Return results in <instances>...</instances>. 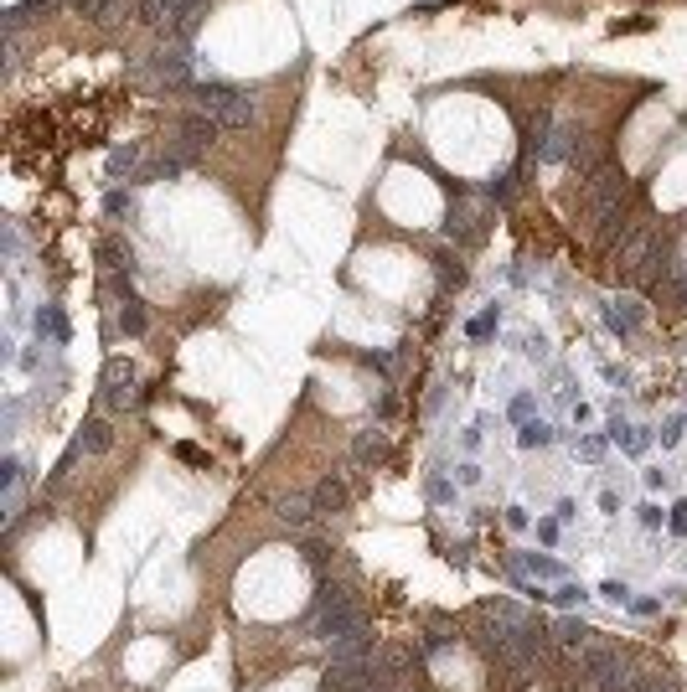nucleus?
<instances>
[{
	"label": "nucleus",
	"mask_w": 687,
	"mask_h": 692,
	"mask_svg": "<svg viewBox=\"0 0 687 692\" xmlns=\"http://www.w3.org/2000/svg\"><path fill=\"white\" fill-rule=\"evenodd\" d=\"M192 73H197V57H192V47H181V42H160V52H150V57L135 63V78L156 83V88H187Z\"/></svg>",
	"instance_id": "nucleus-3"
},
{
	"label": "nucleus",
	"mask_w": 687,
	"mask_h": 692,
	"mask_svg": "<svg viewBox=\"0 0 687 692\" xmlns=\"http://www.w3.org/2000/svg\"><path fill=\"white\" fill-rule=\"evenodd\" d=\"M605 326L615 331V336H636L641 326H646V306H636V300H610Z\"/></svg>",
	"instance_id": "nucleus-12"
},
{
	"label": "nucleus",
	"mask_w": 687,
	"mask_h": 692,
	"mask_svg": "<svg viewBox=\"0 0 687 692\" xmlns=\"http://www.w3.org/2000/svg\"><path fill=\"white\" fill-rule=\"evenodd\" d=\"M610 445H621L625 455H646V445H652V429H636V424L610 419Z\"/></svg>",
	"instance_id": "nucleus-16"
},
{
	"label": "nucleus",
	"mask_w": 687,
	"mask_h": 692,
	"mask_svg": "<svg viewBox=\"0 0 687 692\" xmlns=\"http://www.w3.org/2000/svg\"><path fill=\"white\" fill-rule=\"evenodd\" d=\"M78 445H83V455H104L114 445V429H109V419H88L78 429Z\"/></svg>",
	"instance_id": "nucleus-20"
},
{
	"label": "nucleus",
	"mask_w": 687,
	"mask_h": 692,
	"mask_svg": "<svg viewBox=\"0 0 687 692\" xmlns=\"http://www.w3.org/2000/svg\"><path fill=\"white\" fill-rule=\"evenodd\" d=\"M145 310H140V300H129L125 310H119V331H125V336H145Z\"/></svg>",
	"instance_id": "nucleus-25"
},
{
	"label": "nucleus",
	"mask_w": 687,
	"mask_h": 692,
	"mask_svg": "<svg viewBox=\"0 0 687 692\" xmlns=\"http://www.w3.org/2000/svg\"><path fill=\"white\" fill-rule=\"evenodd\" d=\"M67 0H21V16L26 21H42V16H52V11H63Z\"/></svg>",
	"instance_id": "nucleus-28"
},
{
	"label": "nucleus",
	"mask_w": 687,
	"mask_h": 692,
	"mask_svg": "<svg viewBox=\"0 0 687 692\" xmlns=\"http://www.w3.org/2000/svg\"><path fill=\"white\" fill-rule=\"evenodd\" d=\"M507 568L517 579H569V568L559 558H548V553H511Z\"/></svg>",
	"instance_id": "nucleus-9"
},
{
	"label": "nucleus",
	"mask_w": 687,
	"mask_h": 692,
	"mask_svg": "<svg viewBox=\"0 0 687 692\" xmlns=\"http://www.w3.org/2000/svg\"><path fill=\"white\" fill-rule=\"evenodd\" d=\"M202 16H207V0H202V5H192V11H181V16L166 26V36H160V42H181V47H192V36L202 32Z\"/></svg>",
	"instance_id": "nucleus-15"
},
{
	"label": "nucleus",
	"mask_w": 687,
	"mask_h": 692,
	"mask_svg": "<svg viewBox=\"0 0 687 692\" xmlns=\"http://www.w3.org/2000/svg\"><path fill=\"white\" fill-rule=\"evenodd\" d=\"M98 258H104V269H114V274H125L129 279V248L119 238H104L98 243Z\"/></svg>",
	"instance_id": "nucleus-23"
},
{
	"label": "nucleus",
	"mask_w": 687,
	"mask_h": 692,
	"mask_svg": "<svg viewBox=\"0 0 687 692\" xmlns=\"http://www.w3.org/2000/svg\"><path fill=\"white\" fill-rule=\"evenodd\" d=\"M445 233H450L455 243H480V238H486V223H480L476 207L455 202V207H450V217H445Z\"/></svg>",
	"instance_id": "nucleus-10"
},
{
	"label": "nucleus",
	"mask_w": 687,
	"mask_h": 692,
	"mask_svg": "<svg viewBox=\"0 0 687 692\" xmlns=\"http://www.w3.org/2000/svg\"><path fill=\"white\" fill-rule=\"evenodd\" d=\"M36 331L52 336V341H67V316L57 306H42V310H36Z\"/></svg>",
	"instance_id": "nucleus-22"
},
{
	"label": "nucleus",
	"mask_w": 687,
	"mask_h": 692,
	"mask_svg": "<svg viewBox=\"0 0 687 692\" xmlns=\"http://www.w3.org/2000/svg\"><path fill=\"white\" fill-rule=\"evenodd\" d=\"M605 450H610V435H584L579 439V460H590V466H600Z\"/></svg>",
	"instance_id": "nucleus-27"
},
{
	"label": "nucleus",
	"mask_w": 687,
	"mask_h": 692,
	"mask_svg": "<svg viewBox=\"0 0 687 692\" xmlns=\"http://www.w3.org/2000/svg\"><path fill=\"white\" fill-rule=\"evenodd\" d=\"M511 181H517V176H496V181H486V196H491V202H507V196H511Z\"/></svg>",
	"instance_id": "nucleus-36"
},
{
	"label": "nucleus",
	"mask_w": 687,
	"mask_h": 692,
	"mask_svg": "<svg viewBox=\"0 0 687 692\" xmlns=\"http://www.w3.org/2000/svg\"><path fill=\"white\" fill-rule=\"evenodd\" d=\"M135 398H140L135 393V367L114 356L109 367H104V403H109L114 414H125V408H135Z\"/></svg>",
	"instance_id": "nucleus-6"
},
{
	"label": "nucleus",
	"mask_w": 687,
	"mask_h": 692,
	"mask_svg": "<svg viewBox=\"0 0 687 692\" xmlns=\"http://www.w3.org/2000/svg\"><path fill=\"white\" fill-rule=\"evenodd\" d=\"M636 522H641V527H646V532H656V527H662V522H667V512H662L656 501H641V506H636Z\"/></svg>",
	"instance_id": "nucleus-29"
},
{
	"label": "nucleus",
	"mask_w": 687,
	"mask_h": 692,
	"mask_svg": "<svg viewBox=\"0 0 687 692\" xmlns=\"http://www.w3.org/2000/svg\"><path fill=\"white\" fill-rule=\"evenodd\" d=\"M429 496L434 501H450V496H455V486H450V481H429Z\"/></svg>",
	"instance_id": "nucleus-42"
},
{
	"label": "nucleus",
	"mask_w": 687,
	"mask_h": 692,
	"mask_svg": "<svg viewBox=\"0 0 687 692\" xmlns=\"http://www.w3.org/2000/svg\"><path fill=\"white\" fill-rule=\"evenodd\" d=\"M177 455L187 460V466H207V455L197 450V445H177Z\"/></svg>",
	"instance_id": "nucleus-39"
},
{
	"label": "nucleus",
	"mask_w": 687,
	"mask_h": 692,
	"mask_svg": "<svg viewBox=\"0 0 687 692\" xmlns=\"http://www.w3.org/2000/svg\"><path fill=\"white\" fill-rule=\"evenodd\" d=\"M347 501H352V491H347V481H341V476H326V481H316V491H310V506H316L320 516L347 512Z\"/></svg>",
	"instance_id": "nucleus-11"
},
{
	"label": "nucleus",
	"mask_w": 687,
	"mask_h": 692,
	"mask_svg": "<svg viewBox=\"0 0 687 692\" xmlns=\"http://www.w3.org/2000/svg\"><path fill=\"white\" fill-rule=\"evenodd\" d=\"M682 435H687V419H667V424H662V450H677Z\"/></svg>",
	"instance_id": "nucleus-31"
},
{
	"label": "nucleus",
	"mask_w": 687,
	"mask_h": 692,
	"mask_svg": "<svg viewBox=\"0 0 687 692\" xmlns=\"http://www.w3.org/2000/svg\"><path fill=\"white\" fill-rule=\"evenodd\" d=\"M553 605H559V610H574V605H584V599H590V589H584V584H574V579H559V589H553Z\"/></svg>",
	"instance_id": "nucleus-24"
},
{
	"label": "nucleus",
	"mask_w": 687,
	"mask_h": 692,
	"mask_svg": "<svg viewBox=\"0 0 687 692\" xmlns=\"http://www.w3.org/2000/svg\"><path fill=\"white\" fill-rule=\"evenodd\" d=\"M357 460H383V439L362 435V439H357Z\"/></svg>",
	"instance_id": "nucleus-34"
},
{
	"label": "nucleus",
	"mask_w": 687,
	"mask_h": 692,
	"mask_svg": "<svg viewBox=\"0 0 687 692\" xmlns=\"http://www.w3.org/2000/svg\"><path fill=\"white\" fill-rule=\"evenodd\" d=\"M507 527L522 532V527H528V512H522V506H507Z\"/></svg>",
	"instance_id": "nucleus-41"
},
{
	"label": "nucleus",
	"mask_w": 687,
	"mask_h": 692,
	"mask_svg": "<svg viewBox=\"0 0 687 692\" xmlns=\"http://www.w3.org/2000/svg\"><path fill=\"white\" fill-rule=\"evenodd\" d=\"M631 610H636V615H656V610H662V599H631Z\"/></svg>",
	"instance_id": "nucleus-43"
},
{
	"label": "nucleus",
	"mask_w": 687,
	"mask_h": 692,
	"mask_svg": "<svg viewBox=\"0 0 687 692\" xmlns=\"http://www.w3.org/2000/svg\"><path fill=\"white\" fill-rule=\"evenodd\" d=\"M460 641V630L450 626V620H429V630H424V641H419V657H439L445 646Z\"/></svg>",
	"instance_id": "nucleus-19"
},
{
	"label": "nucleus",
	"mask_w": 687,
	"mask_h": 692,
	"mask_svg": "<svg viewBox=\"0 0 687 692\" xmlns=\"http://www.w3.org/2000/svg\"><path fill=\"white\" fill-rule=\"evenodd\" d=\"M517 445H522V450H548V445H559V429L548 419H528L517 429Z\"/></svg>",
	"instance_id": "nucleus-18"
},
{
	"label": "nucleus",
	"mask_w": 687,
	"mask_h": 692,
	"mask_svg": "<svg viewBox=\"0 0 687 692\" xmlns=\"http://www.w3.org/2000/svg\"><path fill=\"white\" fill-rule=\"evenodd\" d=\"M594 636H600V630H594L590 620H579V615H563L559 626H553V641H559L563 651H574V657H579V651H590Z\"/></svg>",
	"instance_id": "nucleus-13"
},
{
	"label": "nucleus",
	"mask_w": 687,
	"mask_h": 692,
	"mask_svg": "<svg viewBox=\"0 0 687 692\" xmlns=\"http://www.w3.org/2000/svg\"><path fill=\"white\" fill-rule=\"evenodd\" d=\"M579 667H584V677H590L594 692H631V687H636V682H631V672H625L621 646L594 641L590 651H579Z\"/></svg>",
	"instance_id": "nucleus-4"
},
{
	"label": "nucleus",
	"mask_w": 687,
	"mask_h": 692,
	"mask_svg": "<svg viewBox=\"0 0 687 692\" xmlns=\"http://www.w3.org/2000/svg\"><path fill=\"white\" fill-rule=\"evenodd\" d=\"M187 165H192L187 155H177V150H166V155H156V161L145 165V171H140L135 181H177L181 171H187Z\"/></svg>",
	"instance_id": "nucleus-17"
},
{
	"label": "nucleus",
	"mask_w": 687,
	"mask_h": 692,
	"mask_svg": "<svg viewBox=\"0 0 687 692\" xmlns=\"http://www.w3.org/2000/svg\"><path fill=\"white\" fill-rule=\"evenodd\" d=\"M274 516H279L285 527L300 532V527H310V522H316L320 512L310 506V496H279V501H274Z\"/></svg>",
	"instance_id": "nucleus-14"
},
{
	"label": "nucleus",
	"mask_w": 687,
	"mask_h": 692,
	"mask_svg": "<svg viewBox=\"0 0 687 692\" xmlns=\"http://www.w3.org/2000/svg\"><path fill=\"white\" fill-rule=\"evenodd\" d=\"M217 135H223V125H217V119H207V114H187V119L177 125V140H171V150H177V155H187V161H197L202 150L217 145Z\"/></svg>",
	"instance_id": "nucleus-5"
},
{
	"label": "nucleus",
	"mask_w": 687,
	"mask_h": 692,
	"mask_svg": "<svg viewBox=\"0 0 687 692\" xmlns=\"http://www.w3.org/2000/svg\"><path fill=\"white\" fill-rule=\"evenodd\" d=\"M104 212H109V217H129V212H135V196H129V192H109V196H104Z\"/></svg>",
	"instance_id": "nucleus-30"
},
{
	"label": "nucleus",
	"mask_w": 687,
	"mask_h": 692,
	"mask_svg": "<svg viewBox=\"0 0 687 692\" xmlns=\"http://www.w3.org/2000/svg\"><path fill=\"white\" fill-rule=\"evenodd\" d=\"M192 98H197V114L217 119L223 129H248L258 119V104L243 94V88H233V83L207 78V83H197V88H192Z\"/></svg>",
	"instance_id": "nucleus-2"
},
{
	"label": "nucleus",
	"mask_w": 687,
	"mask_h": 692,
	"mask_svg": "<svg viewBox=\"0 0 687 692\" xmlns=\"http://www.w3.org/2000/svg\"><path fill=\"white\" fill-rule=\"evenodd\" d=\"M538 537H543L548 547L559 543V516H543V522H538Z\"/></svg>",
	"instance_id": "nucleus-38"
},
{
	"label": "nucleus",
	"mask_w": 687,
	"mask_h": 692,
	"mask_svg": "<svg viewBox=\"0 0 687 692\" xmlns=\"http://www.w3.org/2000/svg\"><path fill=\"white\" fill-rule=\"evenodd\" d=\"M135 5H140V0H67V11L83 16V21H94V26H119Z\"/></svg>",
	"instance_id": "nucleus-7"
},
{
	"label": "nucleus",
	"mask_w": 687,
	"mask_h": 692,
	"mask_svg": "<svg viewBox=\"0 0 687 692\" xmlns=\"http://www.w3.org/2000/svg\"><path fill=\"white\" fill-rule=\"evenodd\" d=\"M579 516V501L574 496H559V522H574Z\"/></svg>",
	"instance_id": "nucleus-40"
},
{
	"label": "nucleus",
	"mask_w": 687,
	"mask_h": 692,
	"mask_svg": "<svg viewBox=\"0 0 687 692\" xmlns=\"http://www.w3.org/2000/svg\"><path fill=\"white\" fill-rule=\"evenodd\" d=\"M496 326H501V316H496V310H480L476 321H465V336H470V341H486Z\"/></svg>",
	"instance_id": "nucleus-26"
},
{
	"label": "nucleus",
	"mask_w": 687,
	"mask_h": 692,
	"mask_svg": "<svg viewBox=\"0 0 687 692\" xmlns=\"http://www.w3.org/2000/svg\"><path fill=\"white\" fill-rule=\"evenodd\" d=\"M667 532H677V537L687 532V501H672V512H667Z\"/></svg>",
	"instance_id": "nucleus-35"
},
{
	"label": "nucleus",
	"mask_w": 687,
	"mask_h": 692,
	"mask_svg": "<svg viewBox=\"0 0 687 692\" xmlns=\"http://www.w3.org/2000/svg\"><path fill=\"white\" fill-rule=\"evenodd\" d=\"M507 419L511 424H528L532 419V398H528V393H517V398L507 403Z\"/></svg>",
	"instance_id": "nucleus-32"
},
{
	"label": "nucleus",
	"mask_w": 687,
	"mask_h": 692,
	"mask_svg": "<svg viewBox=\"0 0 687 692\" xmlns=\"http://www.w3.org/2000/svg\"><path fill=\"white\" fill-rule=\"evenodd\" d=\"M140 161H145V145H119V150H109V181H119V176H135L140 171Z\"/></svg>",
	"instance_id": "nucleus-21"
},
{
	"label": "nucleus",
	"mask_w": 687,
	"mask_h": 692,
	"mask_svg": "<svg viewBox=\"0 0 687 692\" xmlns=\"http://www.w3.org/2000/svg\"><path fill=\"white\" fill-rule=\"evenodd\" d=\"M368 630V610L347 579H316V605H310V636L326 646L352 641Z\"/></svg>",
	"instance_id": "nucleus-1"
},
{
	"label": "nucleus",
	"mask_w": 687,
	"mask_h": 692,
	"mask_svg": "<svg viewBox=\"0 0 687 692\" xmlns=\"http://www.w3.org/2000/svg\"><path fill=\"white\" fill-rule=\"evenodd\" d=\"M192 5H202V0H140V5H135V21H140L145 32L166 36V26H171L181 11H192Z\"/></svg>",
	"instance_id": "nucleus-8"
},
{
	"label": "nucleus",
	"mask_w": 687,
	"mask_h": 692,
	"mask_svg": "<svg viewBox=\"0 0 687 692\" xmlns=\"http://www.w3.org/2000/svg\"><path fill=\"white\" fill-rule=\"evenodd\" d=\"M455 481H460V486H480V466H476V460H465V466L455 470Z\"/></svg>",
	"instance_id": "nucleus-37"
},
{
	"label": "nucleus",
	"mask_w": 687,
	"mask_h": 692,
	"mask_svg": "<svg viewBox=\"0 0 687 692\" xmlns=\"http://www.w3.org/2000/svg\"><path fill=\"white\" fill-rule=\"evenodd\" d=\"M600 599H610V605H631V589H625L621 579H605L600 584Z\"/></svg>",
	"instance_id": "nucleus-33"
}]
</instances>
